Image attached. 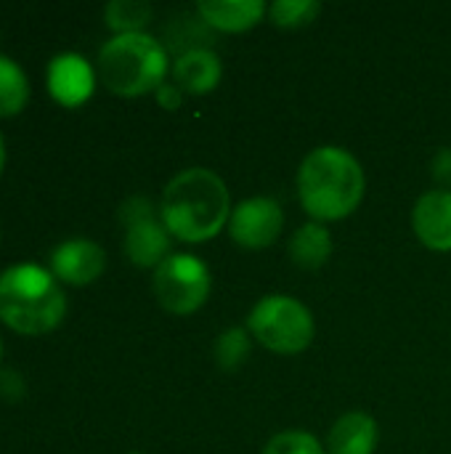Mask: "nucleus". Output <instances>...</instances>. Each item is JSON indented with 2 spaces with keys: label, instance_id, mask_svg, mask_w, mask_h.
Listing matches in <instances>:
<instances>
[{
  "label": "nucleus",
  "instance_id": "obj_11",
  "mask_svg": "<svg viewBox=\"0 0 451 454\" xmlns=\"http://www.w3.org/2000/svg\"><path fill=\"white\" fill-rule=\"evenodd\" d=\"M412 229L417 239L433 253H451V192H425L412 210Z\"/></svg>",
  "mask_w": 451,
  "mask_h": 454
},
{
  "label": "nucleus",
  "instance_id": "obj_7",
  "mask_svg": "<svg viewBox=\"0 0 451 454\" xmlns=\"http://www.w3.org/2000/svg\"><path fill=\"white\" fill-rule=\"evenodd\" d=\"M125 223V255L138 269H157L170 253V231L146 197H130L120 207Z\"/></svg>",
  "mask_w": 451,
  "mask_h": 454
},
{
  "label": "nucleus",
  "instance_id": "obj_18",
  "mask_svg": "<svg viewBox=\"0 0 451 454\" xmlns=\"http://www.w3.org/2000/svg\"><path fill=\"white\" fill-rule=\"evenodd\" d=\"M253 354V335L247 327H229L218 335L215 346H213V356L215 364L226 372L239 370Z\"/></svg>",
  "mask_w": 451,
  "mask_h": 454
},
{
  "label": "nucleus",
  "instance_id": "obj_13",
  "mask_svg": "<svg viewBox=\"0 0 451 454\" xmlns=\"http://www.w3.org/2000/svg\"><path fill=\"white\" fill-rule=\"evenodd\" d=\"M197 13L218 32L239 35L258 27L268 8L263 0H202L197 3Z\"/></svg>",
  "mask_w": 451,
  "mask_h": 454
},
{
  "label": "nucleus",
  "instance_id": "obj_25",
  "mask_svg": "<svg viewBox=\"0 0 451 454\" xmlns=\"http://www.w3.org/2000/svg\"><path fill=\"white\" fill-rule=\"evenodd\" d=\"M133 454H138V452H133Z\"/></svg>",
  "mask_w": 451,
  "mask_h": 454
},
{
  "label": "nucleus",
  "instance_id": "obj_4",
  "mask_svg": "<svg viewBox=\"0 0 451 454\" xmlns=\"http://www.w3.org/2000/svg\"><path fill=\"white\" fill-rule=\"evenodd\" d=\"M167 69L165 45L146 32L114 35L98 51V80L125 98L154 93L165 82Z\"/></svg>",
  "mask_w": 451,
  "mask_h": 454
},
{
  "label": "nucleus",
  "instance_id": "obj_20",
  "mask_svg": "<svg viewBox=\"0 0 451 454\" xmlns=\"http://www.w3.org/2000/svg\"><path fill=\"white\" fill-rule=\"evenodd\" d=\"M260 454H324V447L308 431H282L266 442Z\"/></svg>",
  "mask_w": 451,
  "mask_h": 454
},
{
  "label": "nucleus",
  "instance_id": "obj_22",
  "mask_svg": "<svg viewBox=\"0 0 451 454\" xmlns=\"http://www.w3.org/2000/svg\"><path fill=\"white\" fill-rule=\"evenodd\" d=\"M154 96H157V104H159L162 109H167V112H175V109H181V104H183V90H181L175 82H162V85L154 90Z\"/></svg>",
  "mask_w": 451,
  "mask_h": 454
},
{
  "label": "nucleus",
  "instance_id": "obj_17",
  "mask_svg": "<svg viewBox=\"0 0 451 454\" xmlns=\"http://www.w3.org/2000/svg\"><path fill=\"white\" fill-rule=\"evenodd\" d=\"M152 5L144 0H112L104 8V19L106 27L114 35H133V32H144V27L152 21Z\"/></svg>",
  "mask_w": 451,
  "mask_h": 454
},
{
  "label": "nucleus",
  "instance_id": "obj_8",
  "mask_svg": "<svg viewBox=\"0 0 451 454\" xmlns=\"http://www.w3.org/2000/svg\"><path fill=\"white\" fill-rule=\"evenodd\" d=\"M284 229V213L271 197H247L242 200L229 218V237L245 250L271 247Z\"/></svg>",
  "mask_w": 451,
  "mask_h": 454
},
{
  "label": "nucleus",
  "instance_id": "obj_2",
  "mask_svg": "<svg viewBox=\"0 0 451 454\" xmlns=\"http://www.w3.org/2000/svg\"><path fill=\"white\" fill-rule=\"evenodd\" d=\"M364 192V168L343 146H316L298 168V200L316 223L348 218L362 205Z\"/></svg>",
  "mask_w": 451,
  "mask_h": 454
},
{
  "label": "nucleus",
  "instance_id": "obj_15",
  "mask_svg": "<svg viewBox=\"0 0 451 454\" xmlns=\"http://www.w3.org/2000/svg\"><path fill=\"white\" fill-rule=\"evenodd\" d=\"M287 253H290V261L298 266V269H306V271H316L322 269L330 255H332V237L327 231L324 223H316V221H308L303 223L287 242Z\"/></svg>",
  "mask_w": 451,
  "mask_h": 454
},
{
  "label": "nucleus",
  "instance_id": "obj_10",
  "mask_svg": "<svg viewBox=\"0 0 451 454\" xmlns=\"http://www.w3.org/2000/svg\"><path fill=\"white\" fill-rule=\"evenodd\" d=\"M96 69L80 53H58L48 64V93L61 106H80L93 96Z\"/></svg>",
  "mask_w": 451,
  "mask_h": 454
},
{
  "label": "nucleus",
  "instance_id": "obj_5",
  "mask_svg": "<svg viewBox=\"0 0 451 454\" xmlns=\"http://www.w3.org/2000/svg\"><path fill=\"white\" fill-rule=\"evenodd\" d=\"M247 330L253 340H258L263 348L292 356L311 346L316 335V322L308 306H303L292 295H266L260 298L250 314H247Z\"/></svg>",
  "mask_w": 451,
  "mask_h": 454
},
{
  "label": "nucleus",
  "instance_id": "obj_23",
  "mask_svg": "<svg viewBox=\"0 0 451 454\" xmlns=\"http://www.w3.org/2000/svg\"><path fill=\"white\" fill-rule=\"evenodd\" d=\"M3 165H5V144H3V136H0V173H3Z\"/></svg>",
  "mask_w": 451,
  "mask_h": 454
},
{
  "label": "nucleus",
  "instance_id": "obj_6",
  "mask_svg": "<svg viewBox=\"0 0 451 454\" xmlns=\"http://www.w3.org/2000/svg\"><path fill=\"white\" fill-rule=\"evenodd\" d=\"M152 290L165 311L175 317H189L199 311L210 298V269L191 253H173L154 269Z\"/></svg>",
  "mask_w": 451,
  "mask_h": 454
},
{
  "label": "nucleus",
  "instance_id": "obj_9",
  "mask_svg": "<svg viewBox=\"0 0 451 454\" xmlns=\"http://www.w3.org/2000/svg\"><path fill=\"white\" fill-rule=\"evenodd\" d=\"M106 253L90 239H66L51 253V274L58 282L82 287L104 274Z\"/></svg>",
  "mask_w": 451,
  "mask_h": 454
},
{
  "label": "nucleus",
  "instance_id": "obj_3",
  "mask_svg": "<svg viewBox=\"0 0 451 454\" xmlns=\"http://www.w3.org/2000/svg\"><path fill=\"white\" fill-rule=\"evenodd\" d=\"M66 295L58 279L35 263H16L0 274V319L21 335H45L61 325Z\"/></svg>",
  "mask_w": 451,
  "mask_h": 454
},
{
  "label": "nucleus",
  "instance_id": "obj_14",
  "mask_svg": "<svg viewBox=\"0 0 451 454\" xmlns=\"http://www.w3.org/2000/svg\"><path fill=\"white\" fill-rule=\"evenodd\" d=\"M380 444L377 420L367 412H346L327 436L330 454H375Z\"/></svg>",
  "mask_w": 451,
  "mask_h": 454
},
{
  "label": "nucleus",
  "instance_id": "obj_16",
  "mask_svg": "<svg viewBox=\"0 0 451 454\" xmlns=\"http://www.w3.org/2000/svg\"><path fill=\"white\" fill-rule=\"evenodd\" d=\"M29 101V80L24 69L8 59L0 56V117L19 114Z\"/></svg>",
  "mask_w": 451,
  "mask_h": 454
},
{
  "label": "nucleus",
  "instance_id": "obj_19",
  "mask_svg": "<svg viewBox=\"0 0 451 454\" xmlns=\"http://www.w3.org/2000/svg\"><path fill=\"white\" fill-rule=\"evenodd\" d=\"M322 13L316 0H276L268 5V19L282 29H300Z\"/></svg>",
  "mask_w": 451,
  "mask_h": 454
},
{
  "label": "nucleus",
  "instance_id": "obj_21",
  "mask_svg": "<svg viewBox=\"0 0 451 454\" xmlns=\"http://www.w3.org/2000/svg\"><path fill=\"white\" fill-rule=\"evenodd\" d=\"M431 168H433V178L441 184L439 189H449L451 192V146H444L436 152Z\"/></svg>",
  "mask_w": 451,
  "mask_h": 454
},
{
  "label": "nucleus",
  "instance_id": "obj_24",
  "mask_svg": "<svg viewBox=\"0 0 451 454\" xmlns=\"http://www.w3.org/2000/svg\"><path fill=\"white\" fill-rule=\"evenodd\" d=\"M0 356H3V343H0Z\"/></svg>",
  "mask_w": 451,
  "mask_h": 454
},
{
  "label": "nucleus",
  "instance_id": "obj_1",
  "mask_svg": "<svg viewBox=\"0 0 451 454\" xmlns=\"http://www.w3.org/2000/svg\"><path fill=\"white\" fill-rule=\"evenodd\" d=\"M231 197L210 168H186L162 192L159 215L173 239L199 245L218 237L231 218Z\"/></svg>",
  "mask_w": 451,
  "mask_h": 454
},
{
  "label": "nucleus",
  "instance_id": "obj_12",
  "mask_svg": "<svg viewBox=\"0 0 451 454\" xmlns=\"http://www.w3.org/2000/svg\"><path fill=\"white\" fill-rule=\"evenodd\" d=\"M223 64L215 51L210 48H191L181 53L173 64V82L189 96L213 93L221 85Z\"/></svg>",
  "mask_w": 451,
  "mask_h": 454
}]
</instances>
